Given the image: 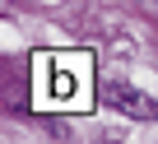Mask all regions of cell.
I'll list each match as a JSON object with an SVG mask.
<instances>
[{
    "label": "cell",
    "instance_id": "6da1fadb",
    "mask_svg": "<svg viewBox=\"0 0 158 144\" xmlns=\"http://www.w3.org/2000/svg\"><path fill=\"white\" fill-rule=\"evenodd\" d=\"M33 84L42 107H89L93 88V65L84 51H42L33 60Z\"/></svg>",
    "mask_w": 158,
    "mask_h": 144
},
{
    "label": "cell",
    "instance_id": "7a4b0ae2",
    "mask_svg": "<svg viewBox=\"0 0 158 144\" xmlns=\"http://www.w3.org/2000/svg\"><path fill=\"white\" fill-rule=\"evenodd\" d=\"M102 102H107V107H116V112H121V116H130V121H153V116H158V102H153L149 93H139V88L121 84V79H107V84H102Z\"/></svg>",
    "mask_w": 158,
    "mask_h": 144
}]
</instances>
